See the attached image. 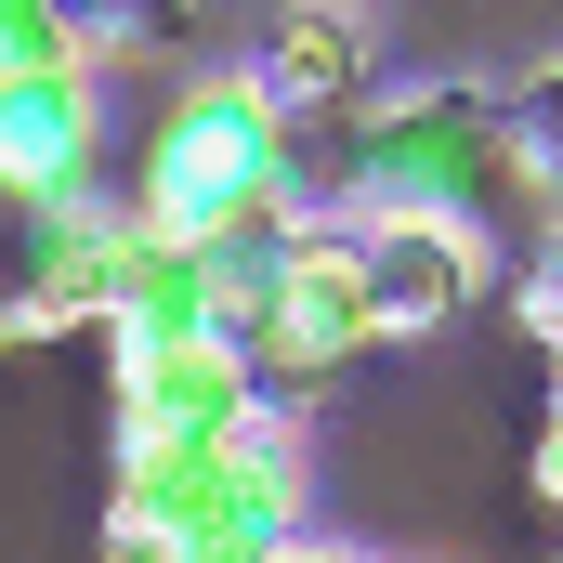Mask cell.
Returning <instances> with one entry per match:
<instances>
[{
    "mask_svg": "<svg viewBox=\"0 0 563 563\" xmlns=\"http://www.w3.org/2000/svg\"><path fill=\"white\" fill-rule=\"evenodd\" d=\"M132 210H157L197 250H276L301 236V132L250 66H184L157 132H144Z\"/></svg>",
    "mask_w": 563,
    "mask_h": 563,
    "instance_id": "obj_1",
    "label": "cell"
},
{
    "mask_svg": "<svg viewBox=\"0 0 563 563\" xmlns=\"http://www.w3.org/2000/svg\"><path fill=\"white\" fill-rule=\"evenodd\" d=\"M498 197H525V144H511V92L485 79H394L354 106V157H341V210L354 223H485Z\"/></svg>",
    "mask_w": 563,
    "mask_h": 563,
    "instance_id": "obj_2",
    "label": "cell"
},
{
    "mask_svg": "<svg viewBox=\"0 0 563 563\" xmlns=\"http://www.w3.org/2000/svg\"><path fill=\"white\" fill-rule=\"evenodd\" d=\"M354 210L341 223H301V250H288V288L276 314H263V341H250V367H263V394H314V380H341L367 341H380V301H367V263H354Z\"/></svg>",
    "mask_w": 563,
    "mask_h": 563,
    "instance_id": "obj_3",
    "label": "cell"
},
{
    "mask_svg": "<svg viewBox=\"0 0 563 563\" xmlns=\"http://www.w3.org/2000/svg\"><path fill=\"white\" fill-rule=\"evenodd\" d=\"M106 380H119V459L132 445H197V432H236V420L276 407L250 341H223V328H197V341H170L144 367H106Z\"/></svg>",
    "mask_w": 563,
    "mask_h": 563,
    "instance_id": "obj_4",
    "label": "cell"
},
{
    "mask_svg": "<svg viewBox=\"0 0 563 563\" xmlns=\"http://www.w3.org/2000/svg\"><path fill=\"white\" fill-rule=\"evenodd\" d=\"M92 144H106V79H92V66L0 79V210H66V197H92Z\"/></svg>",
    "mask_w": 563,
    "mask_h": 563,
    "instance_id": "obj_5",
    "label": "cell"
},
{
    "mask_svg": "<svg viewBox=\"0 0 563 563\" xmlns=\"http://www.w3.org/2000/svg\"><path fill=\"white\" fill-rule=\"evenodd\" d=\"M106 263H119V210H106V197L26 210V263H13V288H0V341L106 328Z\"/></svg>",
    "mask_w": 563,
    "mask_h": 563,
    "instance_id": "obj_6",
    "label": "cell"
},
{
    "mask_svg": "<svg viewBox=\"0 0 563 563\" xmlns=\"http://www.w3.org/2000/svg\"><path fill=\"white\" fill-rule=\"evenodd\" d=\"M354 263H367V301H380V341H432L445 314H472L485 301V223H367L354 236Z\"/></svg>",
    "mask_w": 563,
    "mask_h": 563,
    "instance_id": "obj_7",
    "label": "cell"
},
{
    "mask_svg": "<svg viewBox=\"0 0 563 563\" xmlns=\"http://www.w3.org/2000/svg\"><path fill=\"white\" fill-rule=\"evenodd\" d=\"M250 79L288 106V132H314V119L354 132V106L380 92V40H367L354 0H288L276 26H263V53H250Z\"/></svg>",
    "mask_w": 563,
    "mask_h": 563,
    "instance_id": "obj_8",
    "label": "cell"
},
{
    "mask_svg": "<svg viewBox=\"0 0 563 563\" xmlns=\"http://www.w3.org/2000/svg\"><path fill=\"white\" fill-rule=\"evenodd\" d=\"M66 40H79L92 79L106 66H157V53L197 40V0H66Z\"/></svg>",
    "mask_w": 563,
    "mask_h": 563,
    "instance_id": "obj_9",
    "label": "cell"
},
{
    "mask_svg": "<svg viewBox=\"0 0 563 563\" xmlns=\"http://www.w3.org/2000/svg\"><path fill=\"white\" fill-rule=\"evenodd\" d=\"M288 250L301 236H276V250H210V328L223 341H263V314H276V288H288Z\"/></svg>",
    "mask_w": 563,
    "mask_h": 563,
    "instance_id": "obj_10",
    "label": "cell"
},
{
    "mask_svg": "<svg viewBox=\"0 0 563 563\" xmlns=\"http://www.w3.org/2000/svg\"><path fill=\"white\" fill-rule=\"evenodd\" d=\"M511 144H525V184L563 210V53L525 79V92H511Z\"/></svg>",
    "mask_w": 563,
    "mask_h": 563,
    "instance_id": "obj_11",
    "label": "cell"
},
{
    "mask_svg": "<svg viewBox=\"0 0 563 563\" xmlns=\"http://www.w3.org/2000/svg\"><path fill=\"white\" fill-rule=\"evenodd\" d=\"M53 66H79L66 0H0V79H53Z\"/></svg>",
    "mask_w": 563,
    "mask_h": 563,
    "instance_id": "obj_12",
    "label": "cell"
},
{
    "mask_svg": "<svg viewBox=\"0 0 563 563\" xmlns=\"http://www.w3.org/2000/svg\"><path fill=\"white\" fill-rule=\"evenodd\" d=\"M525 328L551 341V367H563V223H551V250H538V276H525Z\"/></svg>",
    "mask_w": 563,
    "mask_h": 563,
    "instance_id": "obj_13",
    "label": "cell"
},
{
    "mask_svg": "<svg viewBox=\"0 0 563 563\" xmlns=\"http://www.w3.org/2000/svg\"><path fill=\"white\" fill-rule=\"evenodd\" d=\"M525 485H538V498H551V511H563V420L538 432V459H525Z\"/></svg>",
    "mask_w": 563,
    "mask_h": 563,
    "instance_id": "obj_14",
    "label": "cell"
},
{
    "mask_svg": "<svg viewBox=\"0 0 563 563\" xmlns=\"http://www.w3.org/2000/svg\"><path fill=\"white\" fill-rule=\"evenodd\" d=\"M288 563H354V551H314V538H301V551H288Z\"/></svg>",
    "mask_w": 563,
    "mask_h": 563,
    "instance_id": "obj_15",
    "label": "cell"
},
{
    "mask_svg": "<svg viewBox=\"0 0 563 563\" xmlns=\"http://www.w3.org/2000/svg\"><path fill=\"white\" fill-rule=\"evenodd\" d=\"M551 420H563V380H551Z\"/></svg>",
    "mask_w": 563,
    "mask_h": 563,
    "instance_id": "obj_16",
    "label": "cell"
}]
</instances>
